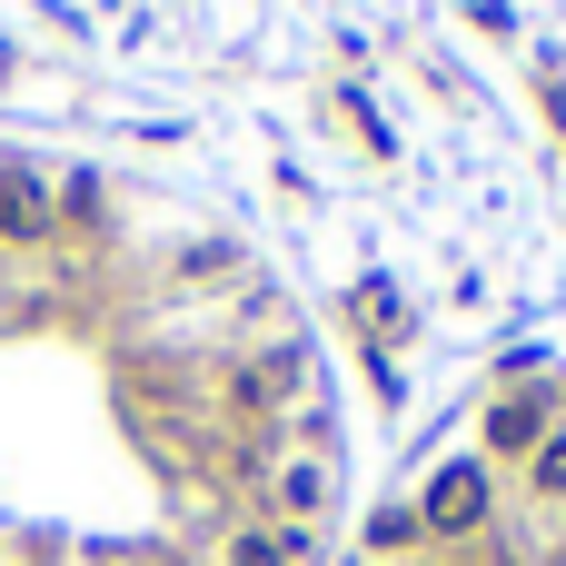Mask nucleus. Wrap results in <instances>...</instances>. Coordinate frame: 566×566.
<instances>
[{
  "label": "nucleus",
  "mask_w": 566,
  "mask_h": 566,
  "mask_svg": "<svg viewBox=\"0 0 566 566\" xmlns=\"http://www.w3.org/2000/svg\"><path fill=\"white\" fill-rule=\"evenodd\" d=\"M279 507H289V517H318V507H328V468H318V458H289V468H279Z\"/></svg>",
  "instance_id": "obj_4"
},
{
  "label": "nucleus",
  "mask_w": 566,
  "mask_h": 566,
  "mask_svg": "<svg viewBox=\"0 0 566 566\" xmlns=\"http://www.w3.org/2000/svg\"><path fill=\"white\" fill-rule=\"evenodd\" d=\"M527 488H537L547 507L566 497V428H547V438H537V458H527Z\"/></svg>",
  "instance_id": "obj_5"
},
{
  "label": "nucleus",
  "mask_w": 566,
  "mask_h": 566,
  "mask_svg": "<svg viewBox=\"0 0 566 566\" xmlns=\"http://www.w3.org/2000/svg\"><path fill=\"white\" fill-rule=\"evenodd\" d=\"M40 229H50V199H40V179L0 159V239H40Z\"/></svg>",
  "instance_id": "obj_3"
},
{
  "label": "nucleus",
  "mask_w": 566,
  "mask_h": 566,
  "mask_svg": "<svg viewBox=\"0 0 566 566\" xmlns=\"http://www.w3.org/2000/svg\"><path fill=\"white\" fill-rule=\"evenodd\" d=\"M229 566H289V547L259 537V527H239V537H229Z\"/></svg>",
  "instance_id": "obj_6"
},
{
  "label": "nucleus",
  "mask_w": 566,
  "mask_h": 566,
  "mask_svg": "<svg viewBox=\"0 0 566 566\" xmlns=\"http://www.w3.org/2000/svg\"><path fill=\"white\" fill-rule=\"evenodd\" d=\"M547 428H557V398H547V388H507V398L488 408V448H497V458H537Z\"/></svg>",
  "instance_id": "obj_2"
},
{
  "label": "nucleus",
  "mask_w": 566,
  "mask_h": 566,
  "mask_svg": "<svg viewBox=\"0 0 566 566\" xmlns=\"http://www.w3.org/2000/svg\"><path fill=\"white\" fill-rule=\"evenodd\" d=\"M488 517V468L478 458H458V468H438V488H428V507H418V527H438V537H468Z\"/></svg>",
  "instance_id": "obj_1"
}]
</instances>
